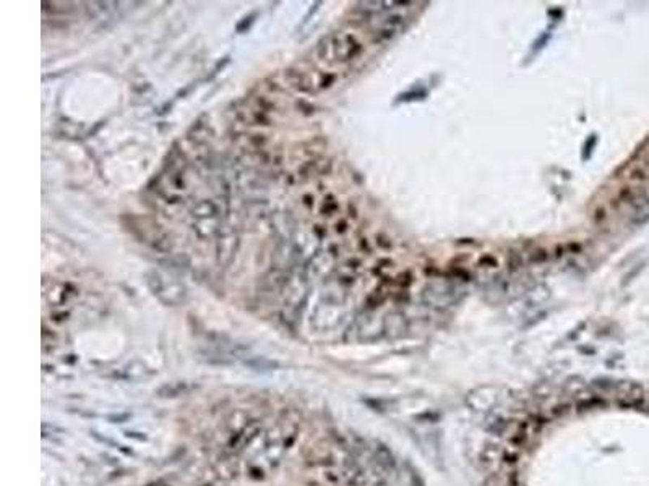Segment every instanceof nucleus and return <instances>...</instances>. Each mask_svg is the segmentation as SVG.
<instances>
[{
    "instance_id": "nucleus-1",
    "label": "nucleus",
    "mask_w": 649,
    "mask_h": 486,
    "mask_svg": "<svg viewBox=\"0 0 649 486\" xmlns=\"http://www.w3.org/2000/svg\"><path fill=\"white\" fill-rule=\"evenodd\" d=\"M364 51V41L354 29H341L326 36L316 49L320 62L330 65H342L357 59Z\"/></svg>"
}]
</instances>
